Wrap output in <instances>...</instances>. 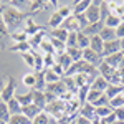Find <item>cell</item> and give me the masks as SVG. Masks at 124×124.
Wrapping results in <instances>:
<instances>
[{"label":"cell","instance_id":"obj_31","mask_svg":"<svg viewBox=\"0 0 124 124\" xmlns=\"http://www.w3.org/2000/svg\"><path fill=\"white\" fill-rule=\"evenodd\" d=\"M22 58H23V61H25L27 66L35 70V51H27V53L22 55Z\"/></svg>","mask_w":124,"mask_h":124},{"label":"cell","instance_id":"obj_44","mask_svg":"<svg viewBox=\"0 0 124 124\" xmlns=\"http://www.w3.org/2000/svg\"><path fill=\"white\" fill-rule=\"evenodd\" d=\"M0 103H2V98H0Z\"/></svg>","mask_w":124,"mask_h":124},{"label":"cell","instance_id":"obj_13","mask_svg":"<svg viewBox=\"0 0 124 124\" xmlns=\"http://www.w3.org/2000/svg\"><path fill=\"white\" fill-rule=\"evenodd\" d=\"M108 86H109V83H108V79H104L103 76H98L93 79V83H91V89H96V91H101V93H104L106 89H108Z\"/></svg>","mask_w":124,"mask_h":124},{"label":"cell","instance_id":"obj_5","mask_svg":"<svg viewBox=\"0 0 124 124\" xmlns=\"http://www.w3.org/2000/svg\"><path fill=\"white\" fill-rule=\"evenodd\" d=\"M121 51V41L119 40H113V41H106L104 48H103V58L111 56V55H116Z\"/></svg>","mask_w":124,"mask_h":124},{"label":"cell","instance_id":"obj_6","mask_svg":"<svg viewBox=\"0 0 124 124\" xmlns=\"http://www.w3.org/2000/svg\"><path fill=\"white\" fill-rule=\"evenodd\" d=\"M63 28L66 30V31H81V25H79V20H78L76 15H71L70 18H66L63 22V25H61Z\"/></svg>","mask_w":124,"mask_h":124},{"label":"cell","instance_id":"obj_40","mask_svg":"<svg viewBox=\"0 0 124 124\" xmlns=\"http://www.w3.org/2000/svg\"><path fill=\"white\" fill-rule=\"evenodd\" d=\"M50 124H60V121L55 119V117H51V119H50Z\"/></svg>","mask_w":124,"mask_h":124},{"label":"cell","instance_id":"obj_3","mask_svg":"<svg viewBox=\"0 0 124 124\" xmlns=\"http://www.w3.org/2000/svg\"><path fill=\"white\" fill-rule=\"evenodd\" d=\"M88 23H96V22H103L101 20V2H91V5L88 7L85 13Z\"/></svg>","mask_w":124,"mask_h":124},{"label":"cell","instance_id":"obj_11","mask_svg":"<svg viewBox=\"0 0 124 124\" xmlns=\"http://www.w3.org/2000/svg\"><path fill=\"white\" fill-rule=\"evenodd\" d=\"M10 38V31L5 25V22L2 18V8H0V50H5V41Z\"/></svg>","mask_w":124,"mask_h":124},{"label":"cell","instance_id":"obj_26","mask_svg":"<svg viewBox=\"0 0 124 124\" xmlns=\"http://www.w3.org/2000/svg\"><path fill=\"white\" fill-rule=\"evenodd\" d=\"M7 106H8V111H10V116H15V114H22V106H20V103L17 101V98H13V99H10L8 103H7Z\"/></svg>","mask_w":124,"mask_h":124},{"label":"cell","instance_id":"obj_16","mask_svg":"<svg viewBox=\"0 0 124 124\" xmlns=\"http://www.w3.org/2000/svg\"><path fill=\"white\" fill-rule=\"evenodd\" d=\"M56 63H58V65H60L61 68H63V70H65V73H66L68 70L71 68V65H73V60L68 56V53H66V51H63V53H60V55H58Z\"/></svg>","mask_w":124,"mask_h":124},{"label":"cell","instance_id":"obj_27","mask_svg":"<svg viewBox=\"0 0 124 124\" xmlns=\"http://www.w3.org/2000/svg\"><path fill=\"white\" fill-rule=\"evenodd\" d=\"M8 51H20L22 55L27 53V51H31V46H30L28 41H23V43H15L8 48Z\"/></svg>","mask_w":124,"mask_h":124},{"label":"cell","instance_id":"obj_35","mask_svg":"<svg viewBox=\"0 0 124 124\" xmlns=\"http://www.w3.org/2000/svg\"><path fill=\"white\" fill-rule=\"evenodd\" d=\"M56 12H58V15H60L63 20L70 18V17L73 15V8H71V7H66V5H65V7H58Z\"/></svg>","mask_w":124,"mask_h":124},{"label":"cell","instance_id":"obj_30","mask_svg":"<svg viewBox=\"0 0 124 124\" xmlns=\"http://www.w3.org/2000/svg\"><path fill=\"white\" fill-rule=\"evenodd\" d=\"M10 38L13 40L15 43H23V41H28L30 37L23 31V30H20V31H13V33H10Z\"/></svg>","mask_w":124,"mask_h":124},{"label":"cell","instance_id":"obj_34","mask_svg":"<svg viewBox=\"0 0 124 124\" xmlns=\"http://www.w3.org/2000/svg\"><path fill=\"white\" fill-rule=\"evenodd\" d=\"M0 119L2 121H5V123L8 124L10 121V111H8V106H7V103H0Z\"/></svg>","mask_w":124,"mask_h":124},{"label":"cell","instance_id":"obj_14","mask_svg":"<svg viewBox=\"0 0 124 124\" xmlns=\"http://www.w3.org/2000/svg\"><path fill=\"white\" fill-rule=\"evenodd\" d=\"M116 71H117V70L111 68L109 65H106L104 61H103V63H101V65L98 66V75H99V76H103L104 79H108V81H109V78L113 76V75H114Z\"/></svg>","mask_w":124,"mask_h":124},{"label":"cell","instance_id":"obj_36","mask_svg":"<svg viewBox=\"0 0 124 124\" xmlns=\"http://www.w3.org/2000/svg\"><path fill=\"white\" fill-rule=\"evenodd\" d=\"M76 41H78V31H71L66 40V48H76Z\"/></svg>","mask_w":124,"mask_h":124},{"label":"cell","instance_id":"obj_10","mask_svg":"<svg viewBox=\"0 0 124 124\" xmlns=\"http://www.w3.org/2000/svg\"><path fill=\"white\" fill-rule=\"evenodd\" d=\"M40 113H43V109H41V108H38L37 104H33V103H31V104H28V106H25V108L22 109V114L27 116L30 121H33V119H35Z\"/></svg>","mask_w":124,"mask_h":124},{"label":"cell","instance_id":"obj_32","mask_svg":"<svg viewBox=\"0 0 124 124\" xmlns=\"http://www.w3.org/2000/svg\"><path fill=\"white\" fill-rule=\"evenodd\" d=\"M8 124H31V121L23 114H15V116H10Z\"/></svg>","mask_w":124,"mask_h":124},{"label":"cell","instance_id":"obj_37","mask_svg":"<svg viewBox=\"0 0 124 124\" xmlns=\"http://www.w3.org/2000/svg\"><path fill=\"white\" fill-rule=\"evenodd\" d=\"M114 31H116V38L117 40L124 38V22H121V23L117 25V28H116Z\"/></svg>","mask_w":124,"mask_h":124},{"label":"cell","instance_id":"obj_18","mask_svg":"<svg viewBox=\"0 0 124 124\" xmlns=\"http://www.w3.org/2000/svg\"><path fill=\"white\" fill-rule=\"evenodd\" d=\"M68 35H70V31H66V30L63 28V27H60V28L56 30H51V38L58 40V41H61V43H65L66 45V40H68Z\"/></svg>","mask_w":124,"mask_h":124},{"label":"cell","instance_id":"obj_24","mask_svg":"<svg viewBox=\"0 0 124 124\" xmlns=\"http://www.w3.org/2000/svg\"><path fill=\"white\" fill-rule=\"evenodd\" d=\"M43 75H45V81H46V85H53V83H58V81H61V76H58L56 73L51 70V68H48L43 71Z\"/></svg>","mask_w":124,"mask_h":124},{"label":"cell","instance_id":"obj_22","mask_svg":"<svg viewBox=\"0 0 124 124\" xmlns=\"http://www.w3.org/2000/svg\"><path fill=\"white\" fill-rule=\"evenodd\" d=\"M123 20H121V17H117V15H113V13H109L108 17L104 18V27H108V28H117V25L121 23Z\"/></svg>","mask_w":124,"mask_h":124},{"label":"cell","instance_id":"obj_28","mask_svg":"<svg viewBox=\"0 0 124 124\" xmlns=\"http://www.w3.org/2000/svg\"><path fill=\"white\" fill-rule=\"evenodd\" d=\"M66 53L68 56L73 60V63L83 60V50H79V48H66Z\"/></svg>","mask_w":124,"mask_h":124},{"label":"cell","instance_id":"obj_15","mask_svg":"<svg viewBox=\"0 0 124 124\" xmlns=\"http://www.w3.org/2000/svg\"><path fill=\"white\" fill-rule=\"evenodd\" d=\"M123 93H124V86H121V85H109V86H108V89L104 91V94L108 96L109 101H111L113 98H116V96L123 94Z\"/></svg>","mask_w":124,"mask_h":124},{"label":"cell","instance_id":"obj_29","mask_svg":"<svg viewBox=\"0 0 124 124\" xmlns=\"http://www.w3.org/2000/svg\"><path fill=\"white\" fill-rule=\"evenodd\" d=\"M76 48H79V50H86V48H89V37H86L83 31H78Z\"/></svg>","mask_w":124,"mask_h":124},{"label":"cell","instance_id":"obj_39","mask_svg":"<svg viewBox=\"0 0 124 124\" xmlns=\"http://www.w3.org/2000/svg\"><path fill=\"white\" fill-rule=\"evenodd\" d=\"M3 88H5V78L0 75V94H2V91H3Z\"/></svg>","mask_w":124,"mask_h":124},{"label":"cell","instance_id":"obj_2","mask_svg":"<svg viewBox=\"0 0 124 124\" xmlns=\"http://www.w3.org/2000/svg\"><path fill=\"white\" fill-rule=\"evenodd\" d=\"M15 96H17V81H15L13 76H8L7 81H5V88H3L0 98H2L3 103H8L10 99H13Z\"/></svg>","mask_w":124,"mask_h":124},{"label":"cell","instance_id":"obj_7","mask_svg":"<svg viewBox=\"0 0 124 124\" xmlns=\"http://www.w3.org/2000/svg\"><path fill=\"white\" fill-rule=\"evenodd\" d=\"M103 28H104V22H96V23H89V25L83 30V33H85L86 37L91 38V37H98Z\"/></svg>","mask_w":124,"mask_h":124},{"label":"cell","instance_id":"obj_43","mask_svg":"<svg viewBox=\"0 0 124 124\" xmlns=\"http://www.w3.org/2000/svg\"><path fill=\"white\" fill-rule=\"evenodd\" d=\"M121 20H123V22H124V13H123V17H121Z\"/></svg>","mask_w":124,"mask_h":124},{"label":"cell","instance_id":"obj_33","mask_svg":"<svg viewBox=\"0 0 124 124\" xmlns=\"http://www.w3.org/2000/svg\"><path fill=\"white\" fill-rule=\"evenodd\" d=\"M50 119H51V116L43 111V113H40V114L31 121V124H50Z\"/></svg>","mask_w":124,"mask_h":124},{"label":"cell","instance_id":"obj_42","mask_svg":"<svg viewBox=\"0 0 124 124\" xmlns=\"http://www.w3.org/2000/svg\"><path fill=\"white\" fill-rule=\"evenodd\" d=\"M0 124H7V123H5V121H2V119H0Z\"/></svg>","mask_w":124,"mask_h":124},{"label":"cell","instance_id":"obj_38","mask_svg":"<svg viewBox=\"0 0 124 124\" xmlns=\"http://www.w3.org/2000/svg\"><path fill=\"white\" fill-rule=\"evenodd\" d=\"M75 124H91V121L88 119V117H85V116H78L76 119H75Z\"/></svg>","mask_w":124,"mask_h":124},{"label":"cell","instance_id":"obj_12","mask_svg":"<svg viewBox=\"0 0 124 124\" xmlns=\"http://www.w3.org/2000/svg\"><path fill=\"white\" fill-rule=\"evenodd\" d=\"M89 48L96 51L99 56H103V48H104V41L101 40V37L98 35V37H91L89 38Z\"/></svg>","mask_w":124,"mask_h":124},{"label":"cell","instance_id":"obj_25","mask_svg":"<svg viewBox=\"0 0 124 124\" xmlns=\"http://www.w3.org/2000/svg\"><path fill=\"white\" fill-rule=\"evenodd\" d=\"M99 37H101V40L103 41H113V40H117L116 38V31L114 28H108V27H104V28L101 30V33H99Z\"/></svg>","mask_w":124,"mask_h":124},{"label":"cell","instance_id":"obj_8","mask_svg":"<svg viewBox=\"0 0 124 124\" xmlns=\"http://www.w3.org/2000/svg\"><path fill=\"white\" fill-rule=\"evenodd\" d=\"M123 51H119V53H116V55H111V56H106L103 58V61H104L106 65H109L111 68H114V70H119L121 68V63H123Z\"/></svg>","mask_w":124,"mask_h":124},{"label":"cell","instance_id":"obj_41","mask_svg":"<svg viewBox=\"0 0 124 124\" xmlns=\"http://www.w3.org/2000/svg\"><path fill=\"white\" fill-rule=\"evenodd\" d=\"M119 41H121V51H124V38H121Z\"/></svg>","mask_w":124,"mask_h":124},{"label":"cell","instance_id":"obj_21","mask_svg":"<svg viewBox=\"0 0 124 124\" xmlns=\"http://www.w3.org/2000/svg\"><path fill=\"white\" fill-rule=\"evenodd\" d=\"M15 98H17V101L20 103V106L25 108V106H28V104L33 103V89L28 91V93H25V94H17Z\"/></svg>","mask_w":124,"mask_h":124},{"label":"cell","instance_id":"obj_17","mask_svg":"<svg viewBox=\"0 0 124 124\" xmlns=\"http://www.w3.org/2000/svg\"><path fill=\"white\" fill-rule=\"evenodd\" d=\"M43 28H40L38 25L33 22L31 18H28L27 22H25V28H23V31L28 35V37H33V35H37V33H40Z\"/></svg>","mask_w":124,"mask_h":124},{"label":"cell","instance_id":"obj_19","mask_svg":"<svg viewBox=\"0 0 124 124\" xmlns=\"http://www.w3.org/2000/svg\"><path fill=\"white\" fill-rule=\"evenodd\" d=\"M22 85L25 86V88H31V89H35V85H37V75H35V71L23 75V78H22Z\"/></svg>","mask_w":124,"mask_h":124},{"label":"cell","instance_id":"obj_4","mask_svg":"<svg viewBox=\"0 0 124 124\" xmlns=\"http://www.w3.org/2000/svg\"><path fill=\"white\" fill-rule=\"evenodd\" d=\"M83 61H86L88 65H91V66L98 68L101 63H103V56H99L96 51H93L91 48H86L83 50Z\"/></svg>","mask_w":124,"mask_h":124},{"label":"cell","instance_id":"obj_9","mask_svg":"<svg viewBox=\"0 0 124 124\" xmlns=\"http://www.w3.org/2000/svg\"><path fill=\"white\" fill-rule=\"evenodd\" d=\"M33 104H37L38 108H41L45 111V108L48 106L46 93L45 91H38V89H33Z\"/></svg>","mask_w":124,"mask_h":124},{"label":"cell","instance_id":"obj_23","mask_svg":"<svg viewBox=\"0 0 124 124\" xmlns=\"http://www.w3.org/2000/svg\"><path fill=\"white\" fill-rule=\"evenodd\" d=\"M63 22H65V20L61 18V17L58 15V12L55 10L53 15H51L50 20H48V25H50V28H51V30H56V28H60V27L63 25Z\"/></svg>","mask_w":124,"mask_h":124},{"label":"cell","instance_id":"obj_45","mask_svg":"<svg viewBox=\"0 0 124 124\" xmlns=\"http://www.w3.org/2000/svg\"><path fill=\"white\" fill-rule=\"evenodd\" d=\"M123 7H124V2H123Z\"/></svg>","mask_w":124,"mask_h":124},{"label":"cell","instance_id":"obj_1","mask_svg":"<svg viewBox=\"0 0 124 124\" xmlns=\"http://www.w3.org/2000/svg\"><path fill=\"white\" fill-rule=\"evenodd\" d=\"M0 8H2V18H3V22H5L8 31H12V33L17 31L20 25L30 18V13L22 12V10L15 8V7L8 5V3H7V5H2Z\"/></svg>","mask_w":124,"mask_h":124},{"label":"cell","instance_id":"obj_20","mask_svg":"<svg viewBox=\"0 0 124 124\" xmlns=\"http://www.w3.org/2000/svg\"><path fill=\"white\" fill-rule=\"evenodd\" d=\"M91 5V2L89 0H83V2H76L75 5H73V15H85L88 7Z\"/></svg>","mask_w":124,"mask_h":124}]
</instances>
